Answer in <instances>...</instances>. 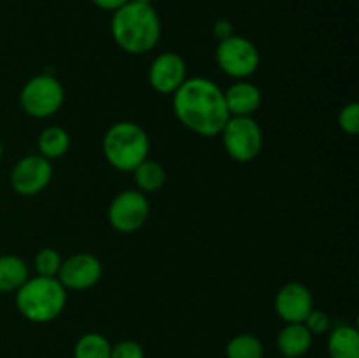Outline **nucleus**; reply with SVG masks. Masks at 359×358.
<instances>
[{
	"label": "nucleus",
	"mask_w": 359,
	"mask_h": 358,
	"mask_svg": "<svg viewBox=\"0 0 359 358\" xmlns=\"http://www.w3.org/2000/svg\"><path fill=\"white\" fill-rule=\"evenodd\" d=\"M151 88L161 95H172L186 79V63L181 55L167 51L153 60L147 72Z\"/></svg>",
	"instance_id": "9b49d317"
},
{
	"label": "nucleus",
	"mask_w": 359,
	"mask_h": 358,
	"mask_svg": "<svg viewBox=\"0 0 359 358\" xmlns=\"http://www.w3.org/2000/svg\"><path fill=\"white\" fill-rule=\"evenodd\" d=\"M102 272V262L97 256L91 253H76L63 260L56 279L65 290L83 291L95 286L100 281Z\"/></svg>",
	"instance_id": "9d476101"
},
{
	"label": "nucleus",
	"mask_w": 359,
	"mask_h": 358,
	"mask_svg": "<svg viewBox=\"0 0 359 358\" xmlns=\"http://www.w3.org/2000/svg\"><path fill=\"white\" fill-rule=\"evenodd\" d=\"M133 2H142V4H153V0H133Z\"/></svg>",
	"instance_id": "bb28decb"
},
{
	"label": "nucleus",
	"mask_w": 359,
	"mask_h": 358,
	"mask_svg": "<svg viewBox=\"0 0 359 358\" xmlns=\"http://www.w3.org/2000/svg\"><path fill=\"white\" fill-rule=\"evenodd\" d=\"M265 346L252 333H238L226 344V358H263Z\"/></svg>",
	"instance_id": "aec40b11"
},
{
	"label": "nucleus",
	"mask_w": 359,
	"mask_h": 358,
	"mask_svg": "<svg viewBox=\"0 0 359 358\" xmlns=\"http://www.w3.org/2000/svg\"><path fill=\"white\" fill-rule=\"evenodd\" d=\"M172 107L179 121L200 137L219 135L230 118L223 90L207 77H188L172 93Z\"/></svg>",
	"instance_id": "f257e3e1"
},
{
	"label": "nucleus",
	"mask_w": 359,
	"mask_h": 358,
	"mask_svg": "<svg viewBox=\"0 0 359 358\" xmlns=\"http://www.w3.org/2000/svg\"><path fill=\"white\" fill-rule=\"evenodd\" d=\"M111 358H146V353L137 340L126 339L111 347Z\"/></svg>",
	"instance_id": "b1692460"
},
{
	"label": "nucleus",
	"mask_w": 359,
	"mask_h": 358,
	"mask_svg": "<svg viewBox=\"0 0 359 358\" xmlns=\"http://www.w3.org/2000/svg\"><path fill=\"white\" fill-rule=\"evenodd\" d=\"M219 135L231 160L251 161L262 153L263 132L252 116H230Z\"/></svg>",
	"instance_id": "423d86ee"
},
{
	"label": "nucleus",
	"mask_w": 359,
	"mask_h": 358,
	"mask_svg": "<svg viewBox=\"0 0 359 358\" xmlns=\"http://www.w3.org/2000/svg\"><path fill=\"white\" fill-rule=\"evenodd\" d=\"M304 325L307 326L312 336H323V333H328L330 329H332V319L325 311L312 309L307 318L304 319Z\"/></svg>",
	"instance_id": "5701e85b"
},
{
	"label": "nucleus",
	"mask_w": 359,
	"mask_h": 358,
	"mask_svg": "<svg viewBox=\"0 0 359 358\" xmlns=\"http://www.w3.org/2000/svg\"><path fill=\"white\" fill-rule=\"evenodd\" d=\"M37 147L39 154L44 158H48L49 161L56 160V158H62L63 154H67L70 147V135L65 128L62 126H46L41 132V135L37 137Z\"/></svg>",
	"instance_id": "f3484780"
},
{
	"label": "nucleus",
	"mask_w": 359,
	"mask_h": 358,
	"mask_svg": "<svg viewBox=\"0 0 359 358\" xmlns=\"http://www.w3.org/2000/svg\"><path fill=\"white\" fill-rule=\"evenodd\" d=\"M91 2H93L95 6L98 7V9L109 11V13H114V11H118L119 7L125 6L126 2H130V0H91Z\"/></svg>",
	"instance_id": "a878e982"
},
{
	"label": "nucleus",
	"mask_w": 359,
	"mask_h": 358,
	"mask_svg": "<svg viewBox=\"0 0 359 358\" xmlns=\"http://www.w3.org/2000/svg\"><path fill=\"white\" fill-rule=\"evenodd\" d=\"M107 218L111 227L121 234H132L142 228L149 218V200L146 193L139 190L118 193L109 206Z\"/></svg>",
	"instance_id": "6e6552de"
},
{
	"label": "nucleus",
	"mask_w": 359,
	"mask_h": 358,
	"mask_svg": "<svg viewBox=\"0 0 359 358\" xmlns=\"http://www.w3.org/2000/svg\"><path fill=\"white\" fill-rule=\"evenodd\" d=\"M111 340L98 332H88L74 346V358H111Z\"/></svg>",
	"instance_id": "6ab92c4d"
},
{
	"label": "nucleus",
	"mask_w": 359,
	"mask_h": 358,
	"mask_svg": "<svg viewBox=\"0 0 359 358\" xmlns=\"http://www.w3.org/2000/svg\"><path fill=\"white\" fill-rule=\"evenodd\" d=\"M330 358H359V332L353 325H337L330 329L326 343Z\"/></svg>",
	"instance_id": "2eb2a0df"
},
{
	"label": "nucleus",
	"mask_w": 359,
	"mask_h": 358,
	"mask_svg": "<svg viewBox=\"0 0 359 358\" xmlns=\"http://www.w3.org/2000/svg\"><path fill=\"white\" fill-rule=\"evenodd\" d=\"M2 154H4V146H2V140H0V160H2Z\"/></svg>",
	"instance_id": "cd10ccee"
},
{
	"label": "nucleus",
	"mask_w": 359,
	"mask_h": 358,
	"mask_svg": "<svg viewBox=\"0 0 359 358\" xmlns=\"http://www.w3.org/2000/svg\"><path fill=\"white\" fill-rule=\"evenodd\" d=\"M18 312L32 323H49L67 305V290L56 277H28L14 293Z\"/></svg>",
	"instance_id": "7ed1b4c3"
},
{
	"label": "nucleus",
	"mask_w": 359,
	"mask_h": 358,
	"mask_svg": "<svg viewBox=\"0 0 359 358\" xmlns=\"http://www.w3.org/2000/svg\"><path fill=\"white\" fill-rule=\"evenodd\" d=\"M259 62L262 56L255 42L242 35L233 34L231 37L217 42V67L233 79H249L258 70Z\"/></svg>",
	"instance_id": "0eeeda50"
},
{
	"label": "nucleus",
	"mask_w": 359,
	"mask_h": 358,
	"mask_svg": "<svg viewBox=\"0 0 359 358\" xmlns=\"http://www.w3.org/2000/svg\"><path fill=\"white\" fill-rule=\"evenodd\" d=\"M314 336L304 323H286L277 336V350L284 358H300L312 347Z\"/></svg>",
	"instance_id": "4468645a"
},
{
	"label": "nucleus",
	"mask_w": 359,
	"mask_h": 358,
	"mask_svg": "<svg viewBox=\"0 0 359 358\" xmlns=\"http://www.w3.org/2000/svg\"><path fill=\"white\" fill-rule=\"evenodd\" d=\"M224 93V102L230 116H252L262 107V90L248 79H238L230 84Z\"/></svg>",
	"instance_id": "ddd939ff"
},
{
	"label": "nucleus",
	"mask_w": 359,
	"mask_h": 358,
	"mask_svg": "<svg viewBox=\"0 0 359 358\" xmlns=\"http://www.w3.org/2000/svg\"><path fill=\"white\" fill-rule=\"evenodd\" d=\"M149 137L146 130L133 121L111 125L102 140V151L109 165L119 172H133L137 165L149 158Z\"/></svg>",
	"instance_id": "20e7f679"
},
{
	"label": "nucleus",
	"mask_w": 359,
	"mask_h": 358,
	"mask_svg": "<svg viewBox=\"0 0 359 358\" xmlns=\"http://www.w3.org/2000/svg\"><path fill=\"white\" fill-rule=\"evenodd\" d=\"M111 34L116 44L128 55L153 51L161 37V21L153 4L126 2L112 13Z\"/></svg>",
	"instance_id": "f03ea898"
},
{
	"label": "nucleus",
	"mask_w": 359,
	"mask_h": 358,
	"mask_svg": "<svg viewBox=\"0 0 359 358\" xmlns=\"http://www.w3.org/2000/svg\"><path fill=\"white\" fill-rule=\"evenodd\" d=\"M212 34L217 39V42L224 41V39L231 37L235 34L233 23L230 20H217L212 27Z\"/></svg>",
	"instance_id": "393cba45"
},
{
	"label": "nucleus",
	"mask_w": 359,
	"mask_h": 358,
	"mask_svg": "<svg viewBox=\"0 0 359 358\" xmlns=\"http://www.w3.org/2000/svg\"><path fill=\"white\" fill-rule=\"evenodd\" d=\"M339 126L347 135H356L359 132V104L351 102L346 104L339 112Z\"/></svg>",
	"instance_id": "4be33fe9"
},
{
	"label": "nucleus",
	"mask_w": 359,
	"mask_h": 358,
	"mask_svg": "<svg viewBox=\"0 0 359 358\" xmlns=\"http://www.w3.org/2000/svg\"><path fill=\"white\" fill-rule=\"evenodd\" d=\"M65 102V88L51 74H39L28 79L21 88L20 105L23 112L37 119L49 118L62 109Z\"/></svg>",
	"instance_id": "39448f33"
},
{
	"label": "nucleus",
	"mask_w": 359,
	"mask_h": 358,
	"mask_svg": "<svg viewBox=\"0 0 359 358\" xmlns=\"http://www.w3.org/2000/svg\"><path fill=\"white\" fill-rule=\"evenodd\" d=\"M133 178H135L139 192L154 193L163 188V185L167 183V172L160 161L146 158L142 164L137 165V168L133 171Z\"/></svg>",
	"instance_id": "a211bd4d"
},
{
	"label": "nucleus",
	"mask_w": 359,
	"mask_h": 358,
	"mask_svg": "<svg viewBox=\"0 0 359 358\" xmlns=\"http://www.w3.org/2000/svg\"><path fill=\"white\" fill-rule=\"evenodd\" d=\"M273 305L284 323H304L309 312L314 309V298L305 284L293 281L277 291Z\"/></svg>",
	"instance_id": "f8f14e48"
},
{
	"label": "nucleus",
	"mask_w": 359,
	"mask_h": 358,
	"mask_svg": "<svg viewBox=\"0 0 359 358\" xmlns=\"http://www.w3.org/2000/svg\"><path fill=\"white\" fill-rule=\"evenodd\" d=\"M62 255L55 248H42L35 255V272H37V276L42 277H56L60 272V267H62Z\"/></svg>",
	"instance_id": "412c9836"
},
{
	"label": "nucleus",
	"mask_w": 359,
	"mask_h": 358,
	"mask_svg": "<svg viewBox=\"0 0 359 358\" xmlns=\"http://www.w3.org/2000/svg\"><path fill=\"white\" fill-rule=\"evenodd\" d=\"M30 277L27 262L16 255H0V291L16 293Z\"/></svg>",
	"instance_id": "dca6fc26"
},
{
	"label": "nucleus",
	"mask_w": 359,
	"mask_h": 358,
	"mask_svg": "<svg viewBox=\"0 0 359 358\" xmlns=\"http://www.w3.org/2000/svg\"><path fill=\"white\" fill-rule=\"evenodd\" d=\"M53 178V165L41 154H28L18 160L11 171V186L21 197L39 195Z\"/></svg>",
	"instance_id": "1a4fd4ad"
}]
</instances>
